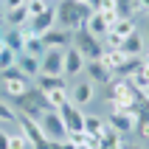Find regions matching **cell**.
<instances>
[{
	"mask_svg": "<svg viewBox=\"0 0 149 149\" xmlns=\"http://www.w3.org/2000/svg\"><path fill=\"white\" fill-rule=\"evenodd\" d=\"M11 107H14L17 116L34 118V121H40L42 113H45V110H51V107H48V99H45V93L37 90V87H34V90L28 87L23 96H14V99H11Z\"/></svg>",
	"mask_w": 149,
	"mask_h": 149,
	"instance_id": "6da1fadb",
	"label": "cell"
},
{
	"mask_svg": "<svg viewBox=\"0 0 149 149\" xmlns=\"http://www.w3.org/2000/svg\"><path fill=\"white\" fill-rule=\"evenodd\" d=\"M90 17V8L84 3H76V0H59L56 3V25L59 28H68V31H76L82 28Z\"/></svg>",
	"mask_w": 149,
	"mask_h": 149,
	"instance_id": "7a4b0ae2",
	"label": "cell"
},
{
	"mask_svg": "<svg viewBox=\"0 0 149 149\" xmlns=\"http://www.w3.org/2000/svg\"><path fill=\"white\" fill-rule=\"evenodd\" d=\"M79 54H82L84 59H101V54H104V42H101V37H96V34H90L87 28H76L73 31V42H70Z\"/></svg>",
	"mask_w": 149,
	"mask_h": 149,
	"instance_id": "3957f363",
	"label": "cell"
},
{
	"mask_svg": "<svg viewBox=\"0 0 149 149\" xmlns=\"http://www.w3.org/2000/svg\"><path fill=\"white\" fill-rule=\"evenodd\" d=\"M17 124H20V132L25 135V141H28V146H31V149H51V141L45 138L40 121L25 118V116H17Z\"/></svg>",
	"mask_w": 149,
	"mask_h": 149,
	"instance_id": "277c9868",
	"label": "cell"
},
{
	"mask_svg": "<svg viewBox=\"0 0 149 149\" xmlns=\"http://www.w3.org/2000/svg\"><path fill=\"white\" fill-rule=\"evenodd\" d=\"M40 127H42V132H45V138L48 141H62L68 135L65 124H62V116H59L56 110H45L40 118Z\"/></svg>",
	"mask_w": 149,
	"mask_h": 149,
	"instance_id": "5b68a950",
	"label": "cell"
},
{
	"mask_svg": "<svg viewBox=\"0 0 149 149\" xmlns=\"http://www.w3.org/2000/svg\"><path fill=\"white\" fill-rule=\"evenodd\" d=\"M62 62H65V48H45V54L40 56V73L62 76Z\"/></svg>",
	"mask_w": 149,
	"mask_h": 149,
	"instance_id": "8992f818",
	"label": "cell"
},
{
	"mask_svg": "<svg viewBox=\"0 0 149 149\" xmlns=\"http://www.w3.org/2000/svg\"><path fill=\"white\" fill-rule=\"evenodd\" d=\"M56 113L62 116V124H65L68 132H84V113H82V107H76V104L65 101Z\"/></svg>",
	"mask_w": 149,
	"mask_h": 149,
	"instance_id": "52a82bcc",
	"label": "cell"
},
{
	"mask_svg": "<svg viewBox=\"0 0 149 149\" xmlns=\"http://www.w3.org/2000/svg\"><path fill=\"white\" fill-rule=\"evenodd\" d=\"M40 40H42V48H68V45L73 42V31L54 25V28H48V31L42 34Z\"/></svg>",
	"mask_w": 149,
	"mask_h": 149,
	"instance_id": "ba28073f",
	"label": "cell"
},
{
	"mask_svg": "<svg viewBox=\"0 0 149 149\" xmlns=\"http://www.w3.org/2000/svg\"><path fill=\"white\" fill-rule=\"evenodd\" d=\"M84 70H87V76H90L93 84H113L116 82L113 70H110L101 59H87V62H84Z\"/></svg>",
	"mask_w": 149,
	"mask_h": 149,
	"instance_id": "9c48e42d",
	"label": "cell"
},
{
	"mask_svg": "<svg viewBox=\"0 0 149 149\" xmlns=\"http://www.w3.org/2000/svg\"><path fill=\"white\" fill-rule=\"evenodd\" d=\"M93 96H96V84L93 82H76L70 90H68V101L70 104H76V107H84V104H90L93 101Z\"/></svg>",
	"mask_w": 149,
	"mask_h": 149,
	"instance_id": "30bf717a",
	"label": "cell"
},
{
	"mask_svg": "<svg viewBox=\"0 0 149 149\" xmlns=\"http://www.w3.org/2000/svg\"><path fill=\"white\" fill-rule=\"evenodd\" d=\"M54 25H56V6H51V8H45L42 14L31 17V20H28V31H31L34 37H42V34L48 31V28H54Z\"/></svg>",
	"mask_w": 149,
	"mask_h": 149,
	"instance_id": "8fae6325",
	"label": "cell"
},
{
	"mask_svg": "<svg viewBox=\"0 0 149 149\" xmlns=\"http://www.w3.org/2000/svg\"><path fill=\"white\" fill-rule=\"evenodd\" d=\"M84 62H87V59H84L73 45H68L65 48V62H62V76H65V79L68 76H79L84 70Z\"/></svg>",
	"mask_w": 149,
	"mask_h": 149,
	"instance_id": "7c38bea8",
	"label": "cell"
},
{
	"mask_svg": "<svg viewBox=\"0 0 149 149\" xmlns=\"http://www.w3.org/2000/svg\"><path fill=\"white\" fill-rule=\"evenodd\" d=\"M135 124H138V116H124V113H113L107 121V127L116 130L118 135H130L135 130Z\"/></svg>",
	"mask_w": 149,
	"mask_h": 149,
	"instance_id": "4fadbf2b",
	"label": "cell"
},
{
	"mask_svg": "<svg viewBox=\"0 0 149 149\" xmlns=\"http://www.w3.org/2000/svg\"><path fill=\"white\" fill-rule=\"evenodd\" d=\"M14 65L20 68V73H23L25 79H37V76H40V59L31 56V54H23V51H20Z\"/></svg>",
	"mask_w": 149,
	"mask_h": 149,
	"instance_id": "5bb4252c",
	"label": "cell"
},
{
	"mask_svg": "<svg viewBox=\"0 0 149 149\" xmlns=\"http://www.w3.org/2000/svg\"><path fill=\"white\" fill-rule=\"evenodd\" d=\"M28 20H31V14H28L25 6H20V8H3V23H6L8 28H23V25H28Z\"/></svg>",
	"mask_w": 149,
	"mask_h": 149,
	"instance_id": "9a60e30c",
	"label": "cell"
},
{
	"mask_svg": "<svg viewBox=\"0 0 149 149\" xmlns=\"http://www.w3.org/2000/svg\"><path fill=\"white\" fill-rule=\"evenodd\" d=\"M84 28L90 34H96V37H104V34L113 28V25L107 23V17L101 14V11H90V17H87V23H84Z\"/></svg>",
	"mask_w": 149,
	"mask_h": 149,
	"instance_id": "2e32d148",
	"label": "cell"
},
{
	"mask_svg": "<svg viewBox=\"0 0 149 149\" xmlns=\"http://www.w3.org/2000/svg\"><path fill=\"white\" fill-rule=\"evenodd\" d=\"M37 90L51 93V90H68V79L65 76H37Z\"/></svg>",
	"mask_w": 149,
	"mask_h": 149,
	"instance_id": "e0dca14e",
	"label": "cell"
},
{
	"mask_svg": "<svg viewBox=\"0 0 149 149\" xmlns=\"http://www.w3.org/2000/svg\"><path fill=\"white\" fill-rule=\"evenodd\" d=\"M121 51H124L127 56H143V51H146V45H143V37L138 31L130 34V37H124V42H121Z\"/></svg>",
	"mask_w": 149,
	"mask_h": 149,
	"instance_id": "ac0fdd59",
	"label": "cell"
},
{
	"mask_svg": "<svg viewBox=\"0 0 149 149\" xmlns=\"http://www.w3.org/2000/svg\"><path fill=\"white\" fill-rule=\"evenodd\" d=\"M0 37H3V42H6V48H11L14 54H20L23 45H25V25L23 28H11V31L0 34Z\"/></svg>",
	"mask_w": 149,
	"mask_h": 149,
	"instance_id": "d6986e66",
	"label": "cell"
},
{
	"mask_svg": "<svg viewBox=\"0 0 149 149\" xmlns=\"http://www.w3.org/2000/svg\"><path fill=\"white\" fill-rule=\"evenodd\" d=\"M101 62H104V65L113 70V76H116V70L127 62V54H124L121 48H107L104 54H101Z\"/></svg>",
	"mask_w": 149,
	"mask_h": 149,
	"instance_id": "ffe728a7",
	"label": "cell"
},
{
	"mask_svg": "<svg viewBox=\"0 0 149 149\" xmlns=\"http://www.w3.org/2000/svg\"><path fill=\"white\" fill-rule=\"evenodd\" d=\"M107 130V121L101 116H96V113H87L84 116V132H90V135H96V138H101V132Z\"/></svg>",
	"mask_w": 149,
	"mask_h": 149,
	"instance_id": "44dd1931",
	"label": "cell"
},
{
	"mask_svg": "<svg viewBox=\"0 0 149 149\" xmlns=\"http://www.w3.org/2000/svg\"><path fill=\"white\" fill-rule=\"evenodd\" d=\"M110 31H116L118 37L124 40V37L135 34V20H132V17H118L116 23H113V28H110Z\"/></svg>",
	"mask_w": 149,
	"mask_h": 149,
	"instance_id": "7402d4cb",
	"label": "cell"
},
{
	"mask_svg": "<svg viewBox=\"0 0 149 149\" xmlns=\"http://www.w3.org/2000/svg\"><path fill=\"white\" fill-rule=\"evenodd\" d=\"M23 54H31V56L40 59L42 54H45V48H42V40H40V37H34V34H28V37H25V45H23Z\"/></svg>",
	"mask_w": 149,
	"mask_h": 149,
	"instance_id": "603a6c76",
	"label": "cell"
},
{
	"mask_svg": "<svg viewBox=\"0 0 149 149\" xmlns=\"http://www.w3.org/2000/svg\"><path fill=\"white\" fill-rule=\"evenodd\" d=\"M25 90H28L25 79H8V82H6V93H8V99H14V96H23Z\"/></svg>",
	"mask_w": 149,
	"mask_h": 149,
	"instance_id": "cb8c5ba5",
	"label": "cell"
},
{
	"mask_svg": "<svg viewBox=\"0 0 149 149\" xmlns=\"http://www.w3.org/2000/svg\"><path fill=\"white\" fill-rule=\"evenodd\" d=\"M45 99H48V107L51 110H59L68 101V90H51V93H45Z\"/></svg>",
	"mask_w": 149,
	"mask_h": 149,
	"instance_id": "d4e9b609",
	"label": "cell"
},
{
	"mask_svg": "<svg viewBox=\"0 0 149 149\" xmlns=\"http://www.w3.org/2000/svg\"><path fill=\"white\" fill-rule=\"evenodd\" d=\"M54 3H48V0H25V8H28V14L31 17H37V14H42L45 8H51Z\"/></svg>",
	"mask_w": 149,
	"mask_h": 149,
	"instance_id": "484cf974",
	"label": "cell"
},
{
	"mask_svg": "<svg viewBox=\"0 0 149 149\" xmlns=\"http://www.w3.org/2000/svg\"><path fill=\"white\" fill-rule=\"evenodd\" d=\"M0 121L17 124V113H14V107H11V104H8L6 99H0Z\"/></svg>",
	"mask_w": 149,
	"mask_h": 149,
	"instance_id": "4316f807",
	"label": "cell"
},
{
	"mask_svg": "<svg viewBox=\"0 0 149 149\" xmlns=\"http://www.w3.org/2000/svg\"><path fill=\"white\" fill-rule=\"evenodd\" d=\"M121 141H124V135H118L116 130H104V132H101V143H104V146H121Z\"/></svg>",
	"mask_w": 149,
	"mask_h": 149,
	"instance_id": "83f0119b",
	"label": "cell"
},
{
	"mask_svg": "<svg viewBox=\"0 0 149 149\" xmlns=\"http://www.w3.org/2000/svg\"><path fill=\"white\" fill-rule=\"evenodd\" d=\"M14 62H17V54H14L11 48H3V51H0V70H6V68H11Z\"/></svg>",
	"mask_w": 149,
	"mask_h": 149,
	"instance_id": "f1b7e54d",
	"label": "cell"
},
{
	"mask_svg": "<svg viewBox=\"0 0 149 149\" xmlns=\"http://www.w3.org/2000/svg\"><path fill=\"white\" fill-rule=\"evenodd\" d=\"M25 146H28V141H25V135H23V132L8 135V149H25Z\"/></svg>",
	"mask_w": 149,
	"mask_h": 149,
	"instance_id": "f546056e",
	"label": "cell"
},
{
	"mask_svg": "<svg viewBox=\"0 0 149 149\" xmlns=\"http://www.w3.org/2000/svg\"><path fill=\"white\" fill-rule=\"evenodd\" d=\"M0 76H3V82H8V79H25V76L20 73V68H17V65L6 68V70H0Z\"/></svg>",
	"mask_w": 149,
	"mask_h": 149,
	"instance_id": "4dcf8cb0",
	"label": "cell"
},
{
	"mask_svg": "<svg viewBox=\"0 0 149 149\" xmlns=\"http://www.w3.org/2000/svg\"><path fill=\"white\" fill-rule=\"evenodd\" d=\"M84 146H90V149H99L101 146V138H96V135H90V132H84Z\"/></svg>",
	"mask_w": 149,
	"mask_h": 149,
	"instance_id": "1f68e13d",
	"label": "cell"
},
{
	"mask_svg": "<svg viewBox=\"0 0 149 149\" xmlns=\"http://www.w3.org/2000/svg\"><path fill=\"white\" fill-rule=\"evenodd\" d=\"M51 149H76V146L68 138H62V141H51Z\"/></svg>",
	"mask_w": 149,
	"mask_h": 149,
	"instance_id": "d6a6232c",
	"label": "cell"
},
{
	"mask_svg": "<svg viewBox=\"0 0 149 149\" xmlns=\"http://www.w3.org/2000/svg\"><path fill=\"white\" fill-rule=\"evenodd\" d=\"M104 3H107V0H87L84 6L90 8V11H101V8H104Z\"/></svg>",
	"mask_w": 149,
	"mask_h": 149,
	"instance_id": "836d02e7",
	"label": "cell"
},
{
	"mask_svg": "<svg viewBox=\"0 0 149 149\" xmlns=\"http://www.w3.org/2000/svg\"><path fill=\"white\" fill-rule=\"evenodd\" d=\"M3 3V8H20V6H25V0H0Z\"/></svg>",
	"mask_w": 149,
	"mask_h": 149,
	"instance_id": "e575fe53",
	"label": "cell"
},
{
	"mask_svg": "<svg viewBox=\"0 0 149 149\" xmlns=\"http://www.w3.org/2000/svg\"><path fill=\"white\" fill-rule=\"evenodd\" d=\"M138 11H149V0H132Z\"/></svg>",
	"mask_w": 149,
	"mask_h": 149,
	"instance_id": "d590c367",
	"label": "cell"
},
{
	"mask_svg": "<svg viewBox=\"0 0 149 149\" xmlns=\"http://www.w3.org/2000/svg\"><path fill=\"white\" fill-rule=\"evenodd\" d=\"M0 149H8V132L0 130Z\"/></svg>",
	"mask_w": 149,
	"mask_h": 149,
	"instance_id": "8d00e7d4",
	"label": "cell"
},
{
	"mask_svg": "<svg viewBox=\"0 0 149 149\" xmlns=\"http://www.w3.org/2000/svg\"><path fill=\"white\" fill-rule=\"evenodd\" d=\"M118 149H141V146H138V143H124V141H121V146H118Z\"/></svg>",
	"mask_w": 149,
	"mask_h": 149,
	"instance_id": "74e56055",
	"label": "cell"
},
{
	"mask_svg": "<svg viewBox=\"0 0 149 149\" xmlns=\"http://www.w3.org/2000/svg\"><path fill=\"white\" fill-rule=\"evenodd\" d=\"M99 149H118V146H104V143H101V146H99Z\"/></svg>",
	"mask_w": 149,
	"mask_h": 149,
	"instance_id": "f35d334b",
	"label": "cell"
},
{
	"mask_svg": "<svg viewBox=\"0 0 149 149\" xmlns=\"http://www.w3.org/2000/svg\"><path fill=\"white\" fill-rule=\"evenodd\" d=\"M3 48H6V42H3V37H0V51H3Z\"/></svg>",
	"mask_w": 149,
	"mask_h": 149,
	"instance_id": "ab89813d",
	"label": "cell"
},
{
	"mask_svg": "<svg viewBox=\"0 0 149 149\" xmlns=\"http://www.w3.org/2000/svg\"><path fill=\"white\" fill-rule=\"evenodd\" d=\"M76 149H90V146H84V143H79V146H76Z\"/></svg>",
	"mask_w": 149,
	"mask_h": 149,
	"instance_id": "60d3db41",
	"label": "cell"
},
{
	"mask_svg": "<svg viewBox=\"0 0 149 149\" xmlns=\"http://www.w3.org/2000/svg\"><path fill=\"white\" fill-rule=\"evenodd\" d=\"M76 3H87V0H76Z\"/></svg>",
	"mask_w": 149,
	"mask_h": 149,
	"instance_id": "b9f144b4",
	"label": "cell"
},
{
	"mask_svg": "<svg viewBox=\"0 0 149 149\" xmlns=\"http://www.w3.org/2000/svg\"><path fill=\"white\" fill-rule=\"evenodd\" d=\"M48 3H59V0H48Z\"/></svg>",
	"mask_w": 149,
	"mask_h": 149,
	"instance_id": "7bdbcfd3",
	"label": "cell"
},
{
	"mask_svg": "<svg viewBox=\"0 0 149 149\" xmlns=\"http://www.w3.org/2000/svg\"><path fill=\"white\" fill-rule=\"evenodd\" d=\"M0 23H3V14H0Z\"/></svg>",
	"mask_w": 149,
	"mask_h": 149,
	"instance_id": "ee69618b",
	"label": "cell"
},
{
	"mask_svg": "<svg viewBox=\"0 0 149 149\" xmlns=\"http://www.w3.org/2000/svg\"><path fill=\"white\" fill-rule=\"evenodd\" d=\"M146 96H149V90H146Z\"/></svg>",
	"mask_w": 149,
	"mask_h": 149,
	"instance_id": "f6af8a7d",
	"label": "cell"
}]
</instances>
